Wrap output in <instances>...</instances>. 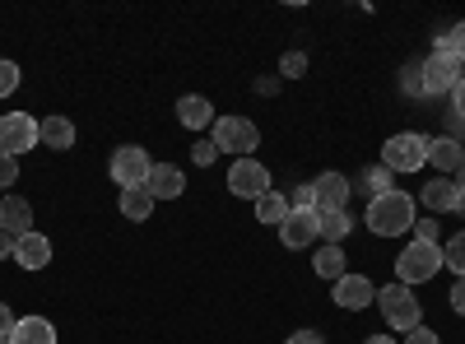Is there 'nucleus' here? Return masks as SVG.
I'll return each mask as SVG.
<instances>
[{"mask_svg": "<svg viewBox=\"0 0 465 344\" xmlns=\"http://www.w3.org/2000/svg\"><path fill=\"white\" fill-rule=\"evenodd\" d=\"M256 219L270 223V228H280L289 219V196H280V191H265V196L256 201Z\"/></svg>", "mask_w": 465, "mask_h": 344, "instance_id": "412c9836", "label": "nucleus"}, {"mask_svg": "<svg viewBox=\"0 0 465 344\" xmlns=\"http://www.w3.org/2000/svg\"><path fill=\"white\" fill-rule=\"evenodd\" d=\"M15 321H19V317L5 308V302H0V335H10V330H15Z\"/></svg>", "mask_w": 465, "mask_h": 344, "instance_id": "a19ab883", "label": "nucleus"}, {"mask_svg": "<svg viewBox=\"0 0 465 344\" xmlns=\"http://www.w3.org/2000/svg\"><path fill=\"white\" fill-rule=\"evenodd\" d=\"M122 214L131 219V223H144L149 214H153V196L144 186H135V191H122Z\"/></svg>", "mask_w": 465, "mask_h": 344, "instance_id": "5701e85b", "label": "nucleus"}, {"mask_svg": "<svg viewBox=\"0 0 465 344\" xmlns=\"http://www.w3.org/2000/svg\"><path fill=\"white\" fill-rule=\"evenodd\" d=\"M442 270H451L456 280H465V228L442 242Z\"/></svg>", "mask_w": 465, "mask_h": 344, "instance_id": "b1692460", "label": "nucleus"}, {"mask_svg": "<svg viewBox=\"0 0 465 344\" xmlns=\"http://www.w3.org/2000/svg\"><path fill=\"white\" fill-rule=\"evenodd\" d=\"M238 201H261L265 191H270V168L265 163H256V159H232V168H228V182H223Z\"/></svg>", "mask_w": 465, "mask_h": 344, "instance_id": "0eeeda50", "label": "nucleus"}, {"mask_svg": "<svg viewBox=\"0 0 465 344\" xmlns=\"http://www.w3.org/2000/svg\"><path fill=\"white\" fill-rule=\"evenodd\" d=\"M280 74H284V80H298V74H307V56H302V52H284Z\"/></svg>", "mask_w": 465, "mask_h": 344, "instance_id": "cd10ccee", "label": "nucleus"}, {"mask_svg": "<svg viewBox=\"0 0 465 344\" xmlns=\"http://www.w3.org/2000/svg\"><path fill=\"white\" fill-rule=\"evenodd\" d=\"M0 228L15 233V238L33 233V205L24 196H5V201H0Z\"/></svg>", "mask_w": 465, "mask_h": 344, "instance_id": "f3484780", "label": "nucleus"}, {"mask_svg": "<svg viewBox=\"0 0 465 344\" xmlns=\"http://www.w3.org/2000/svg\"><path fill=\"white\" fill-rule=\"evenodd\" d=\"M177 122H182L186 131H205V126H214L219 117H214V103H210V98L186 93V98H177Z\"/></svg>", "mask_w": 465, "mask_h": 344, "instance_id": "2eb2a0df", "label": "nucleus"}, {"mask_svg": "<svg viewBox=\"0 0 465 344\" xmlns=\"http://www.w3.org/2000/svg\"><path fill=\"white\" fill-rule=\"evenodd\" d=\"M429 163L442 172V177H456L465 168V144L456 135H442V140H429Z\"/></svg>", "mask_w": 465, "mask_h": 344, "instance_id": "4468645a", "label": "nucleus"}, {"mask_svg": "<svg viewBox=\"0 0 465 344\" xmlns=\"http://www.w3.org/2000/svg\"><path fill=\"white\" fill-rule=\"evenodd\" d=\"M28 149H37V122L28 117V112H10V117H0V154H28Z\"/></svg>", "mask_w": 465, "mask_h": 344, "instance_id": "6e6552de", "label": "nucleus"}, {"mask_svg": "<svg viewBox=\"0 0 465 344\" xmlns=\"http://www.w3.org/2000/svg\"><path fill=\"white\" fill-rule=\"evenodd\" d=\"M451 186H456V214H465V168L451 177Z\"/></svg>", "mask_w": 465, "mask_h": 344, "instance_id": "58836bf2", "label": "nucleus"}, {"mask_svg": "<svg viewBox=\"0 0 465 344\" xmlns=\"http://www.w3.org/2000/svg\"><path fill=\"white\" fill-rule=\"evenodd\" d=\"M0 344H10V335H0Z\"/></svg>", "mask_w": 465, "mask_h": 344, "instance_id": "c03bdc74", "label": "nucleus"}, {"mask_svg": "<svg viewBox=\"0 0 465 344\" xmlns=\"http://www.w3.org/2000/svg\"><path fill=\"white\" fill-rule=\"evenodd\" d=\"M191 159H196V168H210V163L219 159V149H214V140H196V149H191Z\"/></svg>", "mask_w": 465, "mask_h": 344, "instance_id": "2f4dec72", "label": "nucleus"}, {"mask_svg": "<svg viewBox=\"0 0 465 344\" xmlns=\"http://www.w3.org/2000/svg\"><path fill=\"white\" fill-rule=\"evenodd\" d=\"M284 344H326V335L322 330H293Z\"/></svg>", "mask_w": 465, "mask_h": 344, "instance_id": "e433bc0d", "label": "nucleus"}, {"mask_svg": "<svg viewBox=\"0 0 465 344\" xmlns=\"http://www.w3.org/2000/svg\"><path fill=\"white\" fill-rule=\"evenodd\" d=\"M451 117H460V122H465V80L451 89Z\"/></svg>", "mask_w": 465, "mask_h": 344, "instance_id": "4c0bfd02", "label": "nucleus"}, {"mask_svg": "<svg viewBox=\"0 0 465 344\" xmlns=\"http://www.w3.org/2000/svg\"><path fill=\"white\" fill-rule=\"evenodd\" d=\"M391 177H396V172H386V168H368V191H372V196H386V191H396Z\"/></svg>", "mask_w": 465, "mask_h": 344, "instance_id": "c756f323", "label": "nucleus"}, {"mask_svg": "<svg viewBox=\"0 0 465 344\" xmlns=\"http://www.w3.org/2000/svg\"><path fill=\"white\" fill-rule=\"evenodd\" d=\"M149 196L153 201H177L182 191H186V172L177 168V163H153V172H149Z\"/></svg>", "mask_w": 465, "mask_h": 344, "instance_id": "ddd939ff", "label": "nucleus"}, {"mask_svg": "<svg viewBox=\"0 0 465 344\" xmlns=\"http://www.w3.org/2000/svg\"><path fill=\"white\" fill-rule=\"evenodd\" d=\"M414 238H419V242H438V238H442L438 219H419V223H414Z\"/></svg>", "mask_w": 465, "mask_h": 344, "instance_id": "473e14b6", "label": "nucleus"}, {"mask_svg": "<svg viewBox=\"0 0 465 344\" xmlns=\"http://www.w3.org/2000/svg\"><path fill=\"white\" fill-rule=\"evenodd\" d=\"M275 89H280L275 74H270V80H256V93H275Z\"/></svg>", "mask_w": 465, "mask_h": 344, "instance_id": "79ce46f5", "label": "nucleus"}, {"mask_svg": "<svg viewBox=\"0 0 465 344\" xmlns=\"http://www.w3.org/2000/svg\"><path fill=\"white\" fill-rule=\"evenodd\" d=\"M289 210H317V191H312V182L293 191V196H289Z\"/></svg>", "mask_w": 465, "mask_h": 344, "instance_id": "7c9ffc66", "label": "nucleus"}, {"mask_svg": "<svg viewBox=\"0 0 465 344\" xmlns=\"http://www.w3.org/2000/svg\"><path fill=\"white\" fill-rule=\"evenodd\" d=\"M19 89V65L15 61H0V98H10Z\"/></svg>", "mask_w": 465, "mask_h": 344, "instance_id": "c85d7f7f", "label": "nucleus"}, {"mask_svg": "<svg viewBox=\"0 0 465 344\" xmlns=\"http://www.w3.org/2000/svg\"><path fill=\"white\" fill-rule=\"evenodd\" d=\"M15 242H19V238H15V233H5V228H0V260H10V256H15Z\"/></svg>", "mask_w": 465, "mask_h": 344, "instance_id": "ea45409f", "label": "nucleus"}, {"mask_svg": "<svg viewBox=\"0 0 465 344\" xmlns=\"http://www.w3.org/2000/svg\"><path fill=\"white\" fill-rule=\"evenodd\" d=\"M460 84V61L447 56V52H433L429 61H423V89L429 93H451Z\"/></svg>", "mask_w": 465, "mask_h": 344, "instance_id": "9b49d317", "label": "nucleus"}, {"mask_svg": "<svg viewBox=\"0 0 465 344\" xmlns=\"http://www.w3.org/2000/svg\"><path fill=\"white\" fill-rule=\"evenodd\" d=\"M447 298H451V312H456V317H465V280H456Z\"/></svg>", "mask_w": 465, "mask_h": 344, "instance_id": "c9c22d12", "label": "nucleus"}, {"mask_svg": "<svg viewBox=\"0 0 465 344\" xmlns=\"http://www.w3.org/2000/svg\"><path fill=\"white\" fill-rule=\"evenodd\" d=\"M317 219H322V238L335 242V247L349 238V228H354V223H349V210H331V214H317Z\"/></svg>", "mask_w": 465, "mask_h": 344, "instance_id": "393cba45", "label": "nucleus"}, {"mask_svg": "<svg viewBox=\"0 0 465 344\" xmlns=\"http://www.w3.org/2000/svg\"><path fill=\"white\" fill-rule=\"evenodd\" d=\"M37 144L56 149V154H65V149L74 144V122L70 117H43L37 122Z\"/></svg>", "mask_w": 465, "mask_h": 344, "instance_id": "a211bd4d", "label": "nucleus"}, {"mask_svg": "<svg viewBox=\"0 0 465 344\" xmlns=\"http://www.w3.org/2000/svg\"><path fill=\"white\" fill-rule=\"evenodd\" d=\"M312 270H317L322 280H331V284H335V280L344 275V247H335V242H326V247L317 251V260H312Z\"/></svg>", "mask_w": 465, "mask_h": 344, "instance_id": "4be33fe9", "label": "nucleus"}, {"mask_svg": "<svg viewBox=\"0 0 465 344\" xmlns=\"http://www.w3.org/2000/svg\"><path fill=\"white\" fill-rule=\"evenodd\" d=\"M377 302H381V317H386V326H391V330L410 335L414 326H423V308H419V298H414L410 284H386L377 293Z\"/></svg>", "mask_w": 465, "mask_h": 344, "instance_id": "7ed1b4c3", "label": "nucleus"}, {"mask_svg": "<svg viewBox=\"0 0 465 344\" xmlns=\"http://www.w3.org/2000/svg\"><path fill=\"white\" fill-rule=\"evenodd\" d=\"M317 238H322V219H317V210H289V219L280 223V242L293 247V251L312 247Z\"/></svg>", "mask_w": 465, "mask_h": 344, "instance_id": "1a4fd4ad", "label": "nucleus"}, {"mask_svg": "<svg viewBox=\"0 0 465 344\" xmlns=\"http://www.w3.org/2000/svg\"><path fill=\"white\" fill-rule=\"evenodd\" d=\"M10 344H56V326L47 317H19L10 330Z\"/></svg>", "mask_w": 465, "mask_h": 344, "instance_id": "6ab92c4d", "label": "nucleus"}, {"mask_svg": "<svg viewBox=\"0 0 465 344\" xmlns=\"http://www.w3.org/2000/svg\"><path fill=\"white\" fill-rule=\"evenodd\" d=\"M15 177H19V159L0 154V186H15Z\"/></svg>", "mask_w": 465, "mask_h": 344, "instance_id": "72a5a7b5", "label": "nucleus"}, {"mask_svg": "<svg viewBox=\"0 0 465 344\" xmlns=\"http://www.w3.org/2000/svg\"><path fill=\"white\" fill-rule=\"evenodd\" d=\"M442 270V242H410L401 256H396V284H429L433 275Z\"/></svg>", "mask_w": 465, "mask_h": 344, "instance_id": "f03ea898", "label": "nucleus"}, {"mask_svg": "<svg viewBox=\"0 0 465 344\" xmlns=\"http://www.w3.org/2000/svg\"><path fill=\"white\" fill-rule=\"evenodd\" d=\"M401 89L410 93V98H423L429 89H423V65H405V80H401Z\"/></svg>", "mask_w": 465, "mask_h": 344, "instance_id": "bb28decb", "label": "nucleus"}, {"mask_svg": "<svg viewBox=\"0 0 465 344\" xmlns=\"http://www.w3.org/2000/svg\"><path fill=\"white\" fill-rule=\"evenodd\" d=\"M368 344H396V339H391V335H372Z\"/></svg>", "mask_w": 465, "mask_h": 344, "instance_id": "37998d69", "label": "nucleus"}, {"mask_svg": "<svg viewBox=\"0 0 465 344\" xmlns=\"http://www.w3.org/2000/svg\"><path fill=\"white\" fill-rule=\"evenodd\" d=\"M15 260L24 265V270H47V260H52V242L33 228V233H24V238L15 242Z\"/></svg>", "mask_w": 465, "mask_h": 344, "instance_id": "dca6fc26", "label": "nucleus"}, {"mask_svg": "<svg viewBox=\"0 0 465 344\" xmlns=\"http://www.w3.org/2000/svg\"><path fill=\"white\" fill-rule=\"evenodd\" d=\"M312 191H317V214L349 210V182H344V172H322L312 182Z\"/></svg>", "mask_w": 465, "mask_h": 344, "instance_id": "f8f14e48", "label": "nucleus"}, {"mask_svg": "<svg viewBox=\"0 0 465 344\" xmlns=\"http://www.w3.org/2000/svg\"><path fill=\"white\" fill-rule=\"evenodd\" d=\"M331 298L340 302L344 312H363V308H372V302H377V289H372L368 275H340Z\"/></svg>", "mask_w": 465, "mask_h": 344, "instance_id": "9d476101", "label": "nucleus"}, {"mask_svg": "<svg viewBox=\"0 0 465 344\" xmlns=\"http://www.w3.org/2000/svg\"><path fill=\"white\" fill-rule=\"evenodd\" d=\"M429 163V140L414 135V131H401L381 144V168L386 172H419Z\"/></svg>", "mask_w": 465, "mask_h": 344, "instance_id": "20e7f679", "label": "nucleus"}, {"mask_svg": "<svg viewBox=\"0 0 465 344\" xmlns=\"http://www.w3.org/2000/svg\"><path fill=\"white\" fill-rule=\"evenodd\" d=\"M405 344H442V339H438V335H433L429 326H414V330L405 335Z\"/></svg>", "mask_w": 465, "mask_h": 344, "instance_id": "f704fd0d", "label": "nucleus"}, {"mask_svg": "<svg viewBox=\"0 0 465 344\" xmlns=\"http://www.w3.org/2000/svg\"><path fill=\"white\" fill-rule=\"evenodd\" d=\"M438 52H447V56H456V61H465V19H460L456 28H447V33L438 37Z\"/></svg>", "mask_w": 465, "mask_h": 344, "instance_id": "a878e982", "label": "nucleus"}, {"mask_svg": "<svg viewBox=\"0 0 465 344\" xmlns=\"http://www.w3.org/2000/svg\"><path fill=\"white\" fill-rule=\"evenodd\" d=\"M107 172H112V182L122 186V191H135V186H149L153 163H149V154H144L140 144H122V149H112Z\"/></svg>", "mask_w": 465, "mask_h": 344, "instance_id": "423d86ee", "label": "nucleus"}, {"mask_svg": "<svg viewBox=\"0 0 465 344\" xmlns=\"http://www.w3.org/2000/svg\"><path fill=\"white\" fill-rule=\"evenodd\" d=\"M423 205H429L433 214L456 210V186H451V177H433L429 186H423Z\"/></svg>", "mask_w": 465, "mask_h": 344, "instance_id": "aec40b11", "label": "nucleus"}, {"mask_svg": "<svg viewBox=\"0 0 465 344\" xmlns=\"http://www.w3.org/2000/svg\"><path fill=\"white\" fill-rule=\"evenodd\" d=\"M377 238H401L414 228V201L410 191H386V196L368 201V219H363Z\"/></svg>", "mask_w": 465, "mask_h": 344, "instance_id": "f257e3e1", "label": "nucleus"}, {"mask_svg": "<svg viewBox=\"0 0 465 344\" xmlns=\"http://www.w3.org/2000/svg\"><path fill=\"white\" fill-rule=\"evenodd\" d=\"M214 135V149L219 154H238V159H252V149L261 144V131H256V122H247V117H219L214 126H210Z\"/></svg>", "mask_w": 465, "mask_h": 344, "instance_id": "39448f33", "label": "nucleus"}]
</instances>
